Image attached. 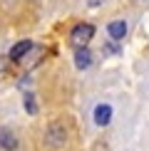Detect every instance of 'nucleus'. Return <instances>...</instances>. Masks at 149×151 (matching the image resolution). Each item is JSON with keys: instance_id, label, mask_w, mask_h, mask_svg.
Listing matches in <instances>:
<instances>
[{"instance_id": "obj_7", "label": "nucleus", "mask_w": 149, "mask_h": 151, "mask_svg": "<svg viewBox=\"0 0 149 151\" xmlns=\"http://www.w3.org/2000/svg\"><path fill=\"white\" fill-rule=\"evenodd\" d=\"M25 106H27V111H30V114H35V111H37V106H35V99H33V94H25Z\"/></svg>"}, {"instance_id": "obj_4", "label": "nucleus", "mask_w": 149, "mask_h": 151, "mask_svg": "<svg viewBox=\"0 0 149 151\" xmlns=\"http://www.w3.org/2000/svg\"><path fill=\"white\" fill-rule=\"evenodd\" d=\"M107 32L112 40H124V35H127V25H124V20H114L107 25Z\"/></svg>"}, {"instance_id": "obj_6", "label": "nucleus", "mask_w": 149, "mask_h": 151, "mask_svg": "<svg viewBox=\"0 0 149 151\" xmlns=\"http://www.w3.org/2000/svg\"><path fill=\"white\" fill-rule=\"evenodd\" d=\"M74 65H77V70H87V67L92 65V55H90L87 47H82V50L74 52Z\"/></svg>"}, {"instance_id": "obj_5", "label": "nucleus", "mask_w": 149, "mask_h": 151, "mask_svg": "<svg viewBox=\"0 0 149 151\" xmlns=\"http://www.w3.org/2000/svg\"><path fill=\"white\" fill-rule=\"evenodd\" d=\"M0 146L8 149V151H15L17 149V139L10 129H0Z\"/></svg>"}, {"instance_id": "obj_8", "label": "nucleus", "mask_w": 149, "mask_h": 151, "mask_svg": "<svg viewBox=\"0 0 149 151\" xmlns=\"http://www.w3.org/2000/svg\"><path fill=\"white\" fill-rule=\"evenodd\" d=\"M97 3H102V0H90V5H97Z\"/></svg>"}, {"instance_id": "obj_1", "label": "nucleus", "mask_w": 149, "mask_h": 151, "mask_svg": "<svg viewBox=\"0 0 149 151\" xmlns=\"http://www.w3.org/2000/svg\"><path fill=\"white\" fill-rule=\"evenodd\" d=\"M95 37V25H90V22H80V25H74L72 27V32H70V42L77 50H82L90 45V40Z\"/></svg>"}, {"instance_id": "obj_2", "label": "nucleus", "mask_w": 149, "mask_h": 151, "mask_svg": "<svg viewBox=\"0 0 149 151\" xmlns=\"http://www.w3.org/2000/svg\"><path fill=\"white\" fill-rule=\"evenodd\" d=\"M109 119H112V106H109V104H99L97 109H95V122H97V127H107Z\"/></svg>"}, {"instance_id": "obj_3", "label": "nucleus", "mask_w": 149, "mask_h": 151, "mask_svg": "<svg viewBox=\"0 0 149 151\" xmlns=\"http://www.w3.org/2000/svg\"><path fill=\"white\" fill-rule=\"evenodd\" d=\"M30 50H33V42H30V40H20L15 47L10 50V60H15V62H17V60H22L25 55L30 52Z\"/></svg>"}]
</instances>
